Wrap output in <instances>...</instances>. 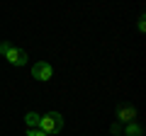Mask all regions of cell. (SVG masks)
Instances as JSON below:
<instances>
[{"label":"cell","instance_id":"cell-1","mask_svg":"<svg viewBox=\"0 0 146 136\" xmlns=\"http://www.w3.org/2000/svg\"><path fill=\"white\" fill-rule=\"evenodd\" d=\"M39 129H42L46 136L58 134V131L63 129V117L58 114V112H46V114L39 117Z\"/></svg>","mask_w":146,"mask_h":136},{"label":"cell","instance_id":"cell-2","mask_svg":"<svg viewBox=\"0 0 146 136\" xmlns=\"http://www.w3.org/2000/svg\"><path fill=\"white\" fill-rule=\"evenodd\" d=\"M0 53H3L12 66H25L27 63V53L22 51V49H15L12 44H7V42H0Z\"/></svg>","mask_w":146,"mask_h":136},{"label":"cell","instance_id":"cell-3","mask_svg":"<svg viewBox=\"0 0 146 136\" xmlns=\"http://www.w3.org/2000/svg\"><path fill=\"white\" fill-rule=\"evenodd\" d=\"M32 78L42 80V83L51 80V78H54V68H51V63H46V61H36L34 68H32Z\"/></svg>","mask_w":146,"mask_h":136},{"label":"cell","instance_id":"cell-4","mask_svg":"<svg viewBox=\"0 0 146 136\" xmlns=\"http://www.w3.org/2000/svg\"><path fill=\"white\" fill-rule=\"evenodd\" d=\"M117 119H119L122 124H129V121L136 119V110H134L131 105H122V107H117Z\"/></svg>","mask_w":146,"mask_h":136},{"label":"cell","instance_id":"cell-5","mask_svg":"<svg viewBox=\"0 0 146 136\" xmlns=\"http://www.w3.org/2000/svg\"><path fill=\"white\" fill-rule=\"evenodd\" d=\"M124 136H144V129H141L136 121H129L124 126Z\"/></svg>","mask_w":146,"mask_h":136},{"label":"cell","instance_id":"cell-6","mask_svg":"<svg viewBox=\"0 0 146 136\" xmlns=\"http://www.w3.org/2000/svg\"><path fill=\"white\" fill-rule=\"evenodd\" d=\"M39 117H42V114H36V112H27V114H25L27 126H29V129H39Z\"/></svg>","mask_w":146,"mask_h":136},{"label":"cell","instance_id":"cell-7","mask_svg":"<svg viewBox=\"0 0 146 136\" xmlns=\"http://www.w3.org/2000/svg\"><path fill=\"white\" fill-rule=\"evenodd\" d=\"M27 136H46V134H44L42 129H29V131H27Z\"/></svg>","mask_w":146,"mask_h":136},{"label":"cell","instance_id":"cell-8","mask_svg":"<svg viewBox=\"0 0 146 136\" xmlns=\"http://www.w3.org/2000/svg\"><path fill=\"white\" fill-rule=\"evenodd\" d=\"M110 131H112V134H119V131H122V124H112V126H110Z\"/></svg>","mask_w":146,"mask_h":136},{"label":"cell","instance_id":"cell-9","mask_svg":"<svg viewBox=\"0 0 146 136\" xmlns=\"http://www.w3.org/2000/svg\"><path fill=\"white\" fill-rule=\"evenodd\" d=\"M144 29H146V22H144V15H141L139 17V32H144Z\"/></svg>","mask_w":146,"mask_h":136}]
</instances>
